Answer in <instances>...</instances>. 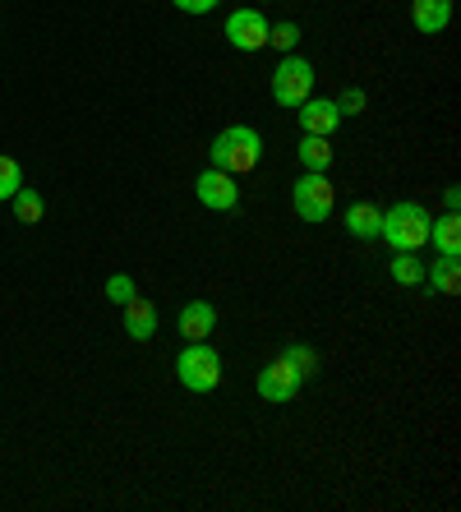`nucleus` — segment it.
I'll use <instances>...</instances> for the list:
<instances>
[{"label":"nucleus","mask_w":461,"mask_h":512,"mask_svg":"<svg viewBox=\"0 0 461 512\" xmlns=\"http://www.w3.org/2000/svg\"><path fill=\"white\" fill-rule=\"evenodd\" d=\"M429 208L415 199H402L392 203V208H383V231L379 240H388L392 254H420L429 245Z\"/></svg>","instance_id":"obj_1"},{"label":"nucleus","mask_w":461,"mask_h":512,"mask_svg":"<svg viewBox=\"0 0 461 512\" xmlns=\"http://www.w3.org/2000/svg\"><path fill=\"white\" fill-rule=\"evenodd\" d=\"M208 157H213L217 171L245 176V171H254L263 162V139H259V130H249V125H226V130L213 139Z\"/></svg>","instance_id":"obj_2"},{"label":"nucleus","mask_w":461,"mask_h":512,"mask_svg":"<svg viewBox=\"0 0 461 512\" xmlns=\"http://www.w3.org/2000/svg\"><path fill=\"white\" fill-rule=\"evenodd\" d=\"M314 65L305 56H282L277 60V70H272V102L286 111H296L305 97H314Z\"/></svg>","instance_id":"obj_3"},{"label":"nucleus","mask_w":461,"mask_h":512,"mask_svg":"<svg viewBox=\"0 0 461 512\" xmlns=\"http://www.w3.org/2000/svg\"><path fill=\"white\" fill-rule=\"evenodd\" d=\"M176 379L190 388V393H213L222 383V356H217L208 342H190L176 356Z\"/></svg>","instance_id":"obj_4"},{"label":"nucleus","mask_w":461,"mask_h":512,"mask_svg":"<svg viewBox=\"0 0 461 512\" xmlns=\"http://www.w3.org/2000/svg\"><path fill=\"white\" fill-rule=\"evenodd\" d=\"M291 203L305 222H328L332 208H337V190H332L328 171H305V176L291 185Z\"/></svg>","instance_id":"obj_5"},{"label":"nucleus","mask_w":461,"mask_h":512,"mask_svg":"<svg viewBox=\"0 0 461 512\" xmlns=\"http://www.w3.org/2000/svg\"><path fill=\"white\" fill-rule=\"evenodd\" d=\"M268 28L272 24L263 19V10H249V5H245V10L226 14L222 33H226V42H231L236 51H263V47H268Z\"/></svg>","instance_id":"obj_6"},{"label":"nucleus","mask_w":461,"mask_h":512,"mask_svg":"<svg viewBox=\"0 0 461 512\" xmlns=\"http://www.w3.org/2000/svg\"><path fill=\"white\" fill-rule=\"evenodd\" d=\"M194 194H199V203H203V208H213V213H231V208L240 203L236 176H231V171H217V167L199 171V180H194Z\"/></svg>","instance_id":"obj_7"},{"label":"nucleus","mask_w":461,"mask_h":512,"mask_svg":"<svg viewBox=\"0 0 461 512\" xmlns=\"http://www.w3.org/2000/svg\"><path fill=\"white\" fill-rule=\"evenodd\" d=\"M300 374L291 370V365H286L282 356L272 360V365H263L259 370V383H254V388H259V397L263 402H277V406H286V402H296V393H300Z\"/></svg>","instance_id":"obj_8"},{"label":"nucleus","mask_w":461,"mask_h":512,"mask_svg":"<svg viewBox=\"0 0 461 512\" xmlns=\"http://www.w3.org/2000/svg\"><path fill=\"white\" fill-rule=\"evenodd\" d=\"M296 120L305 134H323V139H332V134L342 130V111H337L332 97H305L296 107Z\"/></svg>","instance_id":"obj_9"},{"label":"nucleus","mask_w":461,"mask_h":512,"mask_svg":"<svg viewBox=\"0 0 461 512\" xmlns=\"http://www.w3.org/2000/svg\"><path fill=\"white\" fill-rule=\"evenodd\" d=\"M213 328H217V310L208 300H190V305L180 310V337H185V342H208Z\"/></svg>","instance_id":"obj_10"},{"label":"nucleus","mask_w":461,"mask_h":512,"mask_svg":"<svg viewBox=\"0 0 461 512\" xmlns=\"http://www.w3.org/2000/svg\"><path fill=\"white\" fill-rule=\"evenodd\" d=\"M411 24L425 37H438L452 24V0H411Z\"/></svg>","instance_id":"obj_11"},{"label":"nucleus","mask_w":461,"mask_h":512,"mask_svg":"<svg viewBox=\"0 0 461 512\" xmlns=\"http://www.w3.org/2000/svg\"><path fill=\"white\" fill-rule=\"evenodd\" d=\"M125 310V333L134 337V342H148V337L157 333V305L148 296H134L120 305Z\"/></svg>","instance_id":"obj_12"},{"label":"nucleus","mask_w":461,"mask_h":512,"mask_svg":"<svg viewBox=\"0 0 461 512\" xmlns=\"http://www.w3.org/2000/svg\"><path fill=\"white\" fill-rule=\"evenodd\" d=\"M346 231H351L355 240H379L383 208H374V203H351V208H346Z\"/></svg>","instance_id":"obj_13"},{"label":"nucleus","mask_w":461,"mask_h":512,"mask_svg":"<svg viewBox=\"0 0 461 512\" xmlns=\"http://www.w3.org/2000/svg\"><path fill=\"white\" fill-rule=\"evenodd\" d=\"M429 240H434L438 254H452V259H461V217L457 213H443L429 222Z\"/></svg>","instance_id":"obj_14"},{"label":"nucleus","mask_w":461,"mask_h":512,"mask_svg":"<svg viewBox=\"0 0 461 512\" xmlns=\"http://www.w3.org/2000/svg\"><path fill=\"white\" fill-rule=\"evenodd\" d=\"M425 282L434 286L438 296H457V286H461V263L452 259V254H438L434 268H425Z\"/></svg>","instance_id":"obj_15"},{"label":"nucleus","mask_w":461,"mask_h":512,"mask_svg":"<svg viewBox=\"0 0 461 512\" xmlns=\"http://www.w3.org/2000/svg\"><path fill=\"white\" fill-rule=\"evenodd\" d=\"M10 203H14V222H24V227H37V222L47 217V199H42L33 185H19Z\"/></svg>","instance_id":"obj_16"},{"label":"nucleus","mask_w":461,"mask_h":512,"mask_svg":"<svg viewBox=\"0 0 461 512\" xmlns=\"http://www.w3.org/2000/svg\"><path fill=\"white\" fill-rule=\"evenodd\" d=\"M296 153H300V167H305V171H328L332 167V148H328V139H323V134H305Z\"/></svg>","instance_id":"obj_17"},{"label":"nucleus","mask_w":461,"mask_h":512,"mask_svg":"<svg viewBox=\"0 0 461 512\" xmlns=\"http://www.w3.org/2000/svg\"><path fill=\"white\" fill-rule=\"evenodd\" d=\"M392 282L402 286H425V259H415V254H397V259L388 263Z\"/></svg>","instance_id":"obj_18"},{"label":"nucleus","mask_w":461,"mask_h":512,"mask_svg":"<svg viewBox=\"0 0 461 512\" xmlns=\"http://www.w3.org/2000/svg\"><path fill=\"white\" fill-rule=\"evenodd\" d=\"M282 360L300 374V379H309V374H319V351H314V346H305V342H291V346L282 351Z\"/></svg>","instance_id":"obj_19"},{"label":"nucleus","mask_w":461,"mask_h":512,"mask_svg":"<svg viewBox=\"0 0 461 512\" xmlns=\"http://www.w3.org/2000/svg\"><path fill=\"white\" fill-rule=\"evenodd\" d=\"M300 42V24H291V19H282V24H272L268 28V47H277L282 56H291Z\"/></svg>","instance_id":"obj_20"},{"label":"nucleus","mask_w":461,"mask_h":512,"mask_svg":"<svg viewBox=\"0 0 461 512\" xmlns=\"http://www.w3.org/2000/svg\"><path fill=\"white\" fill-rule=\"evenodd\" d=\"M19 185H24V167L14 157H0V203H10Z\"/></svg>","instance_id":"obj_21"},{"label":"nucleus","mask_w":461,"mask_h":512,"mask_svg":"<svg viewBox=\"0 0 461 512\" xmlns=\"http://www.w3.org/2000/svg\"><path fill=\"white\" fill-rule=\"evenodd\" d=\"M134 296H139V286H134L130 273L107 277V300H111V305H125V300H134Z\"/></svg>","instance_id":"obj_22"},{"label":"nucleus","mask_w":461,"mask_h":512,"mask_svg":"<svg viewBox=\"0 0 461 512\" xmlns=\"http://www.w3.org/2000/svg\"><path fill=\"white\" fill-rule=\"evenodd\" d=\"M332 102H337V111H342V120H346V116H360V111L369 107L365 88H346V93H342V97H332Z\"/></svg>","instance_id":"obj_23"},{"label":"nucleus","mask_w":461,"mask_h":512,"mask_svg":"<svg viewBox=\"0 0 461 512\" xmlns=\"http://www.w3.org/2000/svg\"><path fill=\"white\" fill-rule=\"evenodd\" d=\"M171 5H176L180 14H213L222 0H171Z\"/></svg>","instance_id":"obj_24"},{"label":"nucleus","mask_w":461,"mask_h":512,"mask_svg":"<svg viewBox=\"0 0 461 512\" xmlns=\"http://www.w3.org/2000/svg\"><path fill=\"white\" fill-rule=\"evenodd\" d=\"M457 203H461V190H457V185H448V190H443V208H448V213H457Z\"/></svg>","instance_id":"obj_25"}]
</instances>
